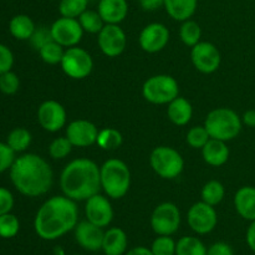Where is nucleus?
<instances>
[{
	"label": "nucleus",
	"instance_id": "28",
	"mask_svg": "<svg viewBox=\"0 0 255 255\" xmlns=\"http://www.w3.org/2000/svg\"><path fill=\"white\" fill-rule=\"evenodd\" d=\"M31 133L26 128L17 127V128L10 131V133L7 134L6 143L15 153H17V152L26 151L30 144H31Z\"/></svg>",
	"mask_w": 255,
	"mask_h": 255
},
{
	"label": "nucleus",
	"instance_id": "24",
	"mask_svg": "<svg viewBox=\"0 0 255 255\" xmlns=\"http://www.w3.org/2000/svg\"><path fill=\"white\" fill-rule=\"evenodd\" d=\"M198 0H164V9L167 14L176 21L189 20L196 12Z\"/></svg>",
	"mask_w": 255,
	"mask_h": 255
},
{
	"label": "nucleus",
	"instance_id": "35",
	"mask_svg": "<svg viewBox=\"0 0 255 255\" xmlns=\"http://www.w3.org/2000/svg\"><path fill=\"white\" fill-rule=\"evenodd\" d=\"M187 143L194 149H202L211 139L208 131L204 126H194L187 132Z\"/></svg>",
	"mask_w": 255,
	"mask_h": 255
},
{
	"label": "nucleus",
	"instance_id": "17",
	"mask_svg": "<svg viewBox=\"0 0 255 255\" xmlns=\"http://www.w3.org/2000/svg\"><path fill=\"white\" fill-rule=\"evenodd\" d=\"M97 129L96 125L89 120H75L66 127V137L74 147H90L96 143Z\"/></svg>",
	"mask_w": 255,
	"mask_h": 255
},
{
	"label": "nucleus",
	"instance_id": "44",
	"mask_svg": "<svg viewBox=\"0 0 255 255\" xmlns=\"http://www.w3.org/2000/svg\"><path fill=\"white\" fill-rule=\"evenodd\" d=\"M144 11H156L164 6V0H138Z\"/></svg>",
	"mask_w": 255,
	"mask_h": 255
},
{
	"label": "nucleus",
	"instance_id": "47",
	"mask_svg": "<svg viewBox=\"0 0 255 255\" xmlns=\"http://www.w3.org/2000/svg\"><path fill=\"white\" fill-rule=\"evenodd\" d=\"M125 255H153L151 248H146V247H134V248L129 249L126 252Z\"/></svg>",
	"mask_w": 255,
	"mask_h": 255
},
{
	"label": "nucleus",
	"instance_id": "19",
	"mask_svg": "<svg viewBox=\"0 0 255 255\" xmlns=\"http://www.w3.org/2000/svg\"><path fill=\"white\" fill-rule=\"evenodd\" d=\"M97 11L105 24L120 25L128 14V2L127 0H100Z\"/></svg>",
	"mask_w": 255,
	"mask_h": 255
},
{
	"label": "nucleus",
	"instance_id": "42",
	"mask_svg": "<svg viewBox=\"0 0 255 255\" xmlns=\"http://www.w3.org/2000/svg\"><path fill=\"white\" fill-rule=\"evenodd\" d=\"M15 199L9 189L0 187V216L10 213L14 208Z\"/></svg>",
	"mask_w": 255,
	"mask_h": 255
},
{
	"label": "nucleus",
	"instance_id": "16",
	"mask_svg": "<svg viewBox=\"0 0 255 255\" xmlns=\"http://www.w3.org/2000/svg\"><path fill=\"white\" fill-rule=\"evenodd\" d=\"M114 208L107 197L97 193L89 198L85 204V216L86 219L96 226L105 228L114 221Z\"/></svg>",
	"mask_w": 255,
	"mask_h": 255
},
{
	"label": "nucleus",
	"instance_id": "18",
	"mask_svg": "<svg viewBox=\"0 0 255 255\" xmlns=\"http://www.w3.org/2000/svg\"><path fill=\"white\" fill-rule=\"evenodd\" d=\"M75 241L87 252H97L102 249V242H104L105 232L104 228L91 223L86 219L80 223L74 229Z\"/></svg>",
	"mask_w": 255,
	"mask_h": 255
},
{
	"label": "nucleus",
	"instance_id": "36",
	"mask_svg": "<svg viewBox=\"0 0 255 255\" xmlns=\"http://www.w3.org/2000/svg\"><path fill=\"white\" fill-rule=\"evenodd\" d=\"M72 143L69 141L66 136L57 137L50 143L49 146V154L54 159H64L71 153Z\"/></svg>",
	"mask_w": 255,
	"mask_h": 255
},
{
	"label": "nucleus",
	"instance_id": "14",
	"mask_svg": "<svg viewBox=\"0 0 255 255\" xmlns=\"http://www.w3.org/2000/svg\"><path fill=\"white\" fill-rule=\"evenodd\" d=\"M66 110L55 100L44 101L37 109V121L47 132H57L66 125Z\"/></svg>",
	"mask_w": 255,
	"mask_h": 255
},
{
	"label": "nucleus",
	"instance_id": "45",
	"mask_svg": "<svg viewBox=\"0 0 255 255\" xmlns=\"http://www.w3.org/2000/svg\"><path fill=\"white\" fill-rule=\"evenodd\" d=\"M247 244L251 248V251H253L255 253V221L251 222V226L247 229Z\"/></svg>",
	"mask_w": 255,
	"mask_h": 255
},
{
	"label": "nucleus",
	"instance_id": "46",
	"mask_svg": "<svg viewBox=\"0 0 255 255\" xmlns=\"http://www.w3.org/2000/svg\"><path fill=\"white\" fill-rule=\"evenodd\" d=\"M242 122H243V125H246V126L254 128L255 127V110H248V111L244 112V115L242 116Z\"/></svg>",
	"mask_w": 255,
	"mask_h": 255
},
{
	"label": "nucleus",
	"instance_id": "31",
	"mask_svg": "<svg viewBox=\"0 0 255 255\" xmlns=\"http://www.w3.org/2000/svg\"><path fill=\"white\" fill-rule=\"evenodd\" d=\"M79 22L85 32L89 34H99L105 26V21L97 10L87 9L79 16Z\"/></svg>",
	"mask_w": 255,
	"mask_h": 255
},
{
	"label": "nucleus",
	"instance_id": "9",
	"mask_svg": "<svg viewBox=\"0 0 255 255\" xmlns=\"http://www.w3.org/2000/svg\"><path fill=\"white\" fill-rule=\"evenodd\" d=\"M181 226V212L172 202H163L153 209L151 216L152 231L157 236H173Z\"/></svg>",
	"mask_w": 255,
	"mask_h": 255
},
{
	"label": "nucleus",
	"instance_id": "11",
	"mask_svg": "<svg viewBox=\"0 0 255 255\" xmlns=\"http://www.w3.org/2000/svg\"><path fill=\"white\" fill-rule=\"evenodd\" d=\"M54 41L64 47L77 46L84 36V29L80 25L79 19L61 16L55 20L50 26Z\"/></svg>",
	"mask_w": 255,
	"mask_h": 255
},
{
	"label": "nucleus",
	"instance_id": "22",
	"mask_svg": "<svg viewBox=\"0 0 255 255\" xmlns=\"http://www.w3.org/2000/svg\"><path fill=\"white\" fill-rule=\"evenodd\" d=\"M202 156L204 162L209 166L221 167L228 161L229 148L224 141L211 138L202 148Z\"/></svg>",
	"mask_w": 255,
	"mask_h": 255
},
{
	"label": "nucleus",
	"instance_id": "48",
	"mask_svg": "<svg viewBox=\"0 0 255 255\" xmlns=\"http://www.w3.org/2000/svg\"><path fill=\"white\" fill-rule=\"evenodd\" d=\"M55 253H56V255H66L64 253V251H62L61 248H56L55 249Z\"/></svg>",
	"mask_w": 255,
	"mask_h": 255
},
{
	"label": "nucleus",
	"instance_id": "13",
	"mask_svg": "<svg viewBox=\"0 0 255 255\" xmlns=\"http://www.w3.org/2000/svg\"><path fill=\"white\" fill-rule=\"evenodd\" d=\"M97 44L102 54L107 57H117L125 51L127 37L124 29L117 24H105L99 32Z\"/></svg>",
	"mask_w": 255,
	"mask_h": 255
},
{
	"label": "nucleus",
	"instance_id": "49",
	"mask_svg": "<svg viewBox=\"0 0 255 255\" xmlns=\"http://www.w3.org/2000/svg\"><path fill=\"white\" fill-rule=\"evenodd\" d=\"M50 1H60V0H50Z\"/></svg>",
	"mask_w": 255,
	"mask_h": 255
},
{
	"label": "nucleus",
	"instance_id": "29",
	"mask_svg": "<svg viewBox=\"0 0 255 255\" xmlns=\"http://www.w3.org/2000/svg\"><path fill=\"white\" fill-rule=\"evenodd\" d=\"M224 196H226L224 186L219 181H216V179L207 182L201 192L202 201L211 204V206L213 207L218 206V204L224 199Z\"/></svg>",
	"mask_w": 255,
	"mask_h": 255
},
{
	"label": "nucleus",
	"instance_id": "43",
	"mask_svg": "<svg viewBox=\"0 0 255 255\" xmlns=\"http://www.w3.org/2000/svg\"><path fill=\"white\" fill-rule=\"evenodd\" d=\"M207 255H234V252L229 244L224 242H217L209 247Z\"/></svg>",
	"mask_w": 255,
	"mask_h": 255
},
{
	"label": "nucleus",
	"instance_id": "23",
	"mask_svg": "<svg viewBox=\"0 0 255 255\" xmlns=\"http://www.w3.org/2000/svg\"><path fill=\"white\" fill-rule=\"evenodd\" d=\"M167 115L169 121L176 126H186L193 116V107L191 102L184 97H176L167 107Z\"/></svg>",
	"mask_w": 255,
	"mask_h": 255
},
{
	"label": "nucleus",
	"instance_id": "5",
	"mask_svg": "<svg viewBox=\"0 0 255 255\" xmlns=\"http://www.w3.org/2000/svg\"><path fill=\"white\" fill-rule=\"evenodd\" d=\"M242 117L234 110L228 107H219L212 110L206 117L204 127L211 138L228 142L237 138L242 131Z\"/></svg>",
	"mask_w": 255,
	"mask_h": 255
},
{
	"label": "nucleus",
	"instance_id": "12",
	"mask_svg": "<svg viewBox=\"0 0 255 255\" xmlns=\"http://www.w3.org/2000/svg\"><path fill=\"white\" fill-rule=\"evenodd\" d=\"M191 60L193 66L202 74H213L219 69L222 62L218 47L208 41H199L191 50Z\"/></svg>",
	"mask_w": 255,
	"mask_h": 255
},
{
	"label": "nucleus",
	"instance_id": "30",
	"mask_svg": "<svg viewBox=\"0 0 255 255\" xmlns=\"http://www.w3.org/2000/svg\"><path fill=\"white\" fill-rule=\"evenodd\" d=\"M179 36H181L182 42L189 47H193L194 45L201 41L202 29L199 24L194 20H186L182 22L181 29H179Z\"/></svg>",
	"mask_w": 255,
	"mask_h": 255
},
{
	"label": "nucleus",
	"instance_id": "27",
	"mask_svg": "<svg viewBox=\"0 0 255 255\" xmlns=\"http://www.w3.org/2000/svg\"><path fill=\"white\" fill-rule=\"evenodd\" d=\"M206 246L197 237H182L176 244V255H207Z\"/></svg>",
	"mask_w": 255,
	"mask_h": 255
},
{
	"label": "nucleus",
	"instance_id": "26",
	"mask_svg": "<svg viewBox=\"0 0 255 255\" xmlns=\"http://www.w3.org/2000/svg\"><path fill=\"white\" fill-rule=\"evenodd\" d=\"M122 142H124V137L121 132L112 127H107L99 131L96 139L97 146L105 151H114V149L120 148Z\"/></svg>",
	"mask_w": 255,
	"mask_h": 255
},
{
	"label": "nucleus",
	"instance_id": "34",
	"mask_svg": "<svg viewBox=\"0 0 255 255\" xmlns=\"http://www.w3.org/2000/svg\"><path fill=\"white\" fill-rule=\"evenodd\" d=\"M20 231V222L16 216L6 213L0 216V238L10 239L17 236Z\"/></svg>",
	"mask_w": 255,
	"mask_h": 255
},
{
	"label": "nucleus",
	"instance_id": "37",
	"mask_svg": "<svg viewBox=\"0 0 255 255\" xmlns=\"http://www.w3.org/2000/svg\"><path fill=\"white\" fill-rule=\"evenodd\" d=\"M176 244L171 236H158L151 246L153 255H176Z\"/></svg>",
	"mask_w": 255,
	"mask_h": 255
},
{
	"label": "nucleus",
	"instance_id": "10",
	"mask_svg": "<svg viewBox=\"0 0 255 255\" xmlns=\"http://www.w3.org/2000/svg\"><path fill=\"white\" fill-rule=\"evenodd\" d=\"M188 226L194 233L208 234L216 229L218 224V214L213 206L201 201L194 203L187 213Z\"/></svg>",
	"mask_w": 255,
	"mask_h": 255
},
{
	"label": "nucleus",
	"instance_id": "2",
	"mask_svg": "<svg viewBox=\"0 0 255 255\" xmlns=\"http://www.w3.org/2000/svg\"><path fill=\"white\" fill-rule=\"evenodd\" d=\"M10 171V181L16 191L26 197L46 194L54 183V172L46 159L35 153L16 157Z\"/></svg>",
	"mask_w": 255,
	"mask_h": 255
},
{
	"label": "nucleus",
	"instance_id": "4",
	"mask_svg": "<svg viewBox=\"0 0 255 255\" xmlns=\"http://www.w3.org/2000/svg\"><path fill=\"white\" fill-rule=\"evenodd\" d=\"M101 188L111 199L125 197L131 187V171L124 161L110 158L100 167Z\"/></svg>",
	"mask_w": 255,
	"mask_h": 255
},
{
	"label": "nucleus",
	"instance_id": "20",
	"mask_svg": "<svg viewBox=\"0 0 255 255\" xmlns=\"http://www.w3.org/2000/svg\"><path fill=\"white\" fill-rule=\"evenodd\" d=\"M234 207L242 218L249 222L255 221V187L239 188L234 196Z\"/></svg>",
	"mask_w": 255,
	"mask_h": 255
},
{
	"label": "nucleus",
	"instance_id": "8",
	"mask_svg": "<svg viewBox=\"0 0 255 255\" xmlns=\"http://www.w3.org/2000/svg\"><path fill=\"white\" fill-rule=\"evenodd\" d=\"M60 65L65 75L74 80L86 79L94 70L92 56L89 51L79 46L67 47Z\"/></svg>",
	"mask_w": 255,
	"mask_h": 255
},
{
	"label": "nucleus",
	"instance_id": "25",
	"mask_svg": "<svg viewBox=\"0 0 255 255\" xmlns=\"http://www.w3.org/2000/svg\"><path fill=\"white\" fill-rule=\"evenodd\" d=\"M36 30L35 22L26 14H17L9 22V31L16 40H30Z\"/></svg>",
	"mask_w": 255,
	"mask_h": 255
},
{
	"label": "nucleus",
	"instance_id": "15",
	"mask_svg": "<svg viewBox=\"0 0 255 255\" xmlns=\"http://www.w3.org/2000/svg\"><path fill=\"white\" fill-rule=\"evenodd\" d=\"M169 41V30L161 22H151L142 29L138 42L143 51L156 54L163 50Z\"/></svg>",
	"mask_w": 255,
	"mask_h": 255
},
{
	"label": "nucleus",
	"instance_id": "39",
	"mask_svg": "<svg viewBox=\"0 0 255 255\" xmlns=\"http://www.w3.org/2000/svg\"><path fill=\"white\" fill-rule=\"evenodd\" d=\"M15 152L7 146V143L0 142V173L9 171L15 161Z\"/></svg>",
	"mask_w": 255,
	"mask_h": 255
},
{
	"label": "nucleus",
	"instance_id": "38",
	"mask_svg": "<svg viewBox=\"0 0 255 255\" xmlns=\"http://www.w3.org/2000/svg\"><path fill=\"white\" fill-rule=\"evenodd\" d=\"M20 87V80L11 70L0 75V91L4 95L16 94Z\"/></svg>",
	"mask_w": 255,
	"mask_h": 255
},
{
	"label": "nucleus",
	"instance_id": "1",
	"mask_svg": "<svg viewBox=\"0 0 255 255\" xmlns=\"http://www.w3.org/2000/svg\"><path fill=\"white\" fill-rule=\"evenodd\" d=\"M79 223L76 202L66 196H55L41 204L34 219V229L44 241H56L74 231Z\"/></svg>",
	"mask_w": 255,
	"mask_h": 255
},
{
	"label": "nucleus",
	"instance_id": "33",
	"mask_svg": "<svg viewBox=\"0 0 255 255\" xmlns=\"http://www.w3.org/2000/svg\"><path fill=\"white\" fill-rule=\"evenodd\" d=\"M64 46L57 44L56 41L51 40L47 44H45L41 49L39 50V55L44 62L49 65H57L61 62L62 56H64Z\"/></svg>",
	"mask_w": 255,
	"mask_h": 255
},
{
	"label": "nucleus",
	"instance_id": "32",
	"mask_svg": "<svg viewBox=\"0 0 255 255\" xmlns=\"http://www.w3.org/2000/svg\"><path fill=\"white\" fill-rule=\"evenodd\" d=\"M89 0H60L59 11L61 16L79 19L80 15L89 9Z\"/></svg>",
	"mask_w": 255,
	"mask_h": 255
},
{
	"label": "nucleus",
	"instance_id": "21",
	"mask_svg": "<svg viewBox=\"0 0 255 255\" xmlns=\"http://www.w3.org/2000/svg\"><path fill=\"white\" fill-rule=\"evenodd\" d=\"M128 247V238L124 229L119 227L110 228L105 232L102 251L105 255H125Z\"/></svg>",
	"mask_w": 255,
	"mask_h": 255
},
{
	"label": "nucleus",
	"instance_id": "7",
	"mask_svg": "<svg viewBox=\"0 0 255 255\" xmlns=\"http://www.w3.org/2000/svg\"><path fill=\"white\" fill-rule=\"evenodd\" d=\"M142 95L153 105H168L179 96V85L169 75H154L144 81Z\"/></svg>",
	"mask_w": 255,
	"mask_h": 255
},
{
	"label": "nucleus",
	"instance_id": "6",
	"mask_svg": "<svg viewBox=\"0 0 255 255\" xmlns=\"http://www.w3.org/2000/svg\"><path fill=\"white\" fill-rule=\"evenodd\" d=\"M149 164L154 173L163 179H174L184 169V159L173 147L158 146L151 152Z\"/></svg>",
	"mask_w": 255,
	"mask_h": 255
},
{
	"label": "nucleus",
	"instance_id": "3",
	"mask_svg": "<svg viewBox=\"0 0 255 255\" xmlns=\"http://www.w3.org/2000/svg\"><path fill=\"white\" fill-rule=\"evenodd\" d=\"M60 187L67 198L75 202H86L101 189L100 167L89 158L74 159L62 169Z\"/></svg>",
	"mask_w": 255,
	"mask_h": 255
},
{
	"label": "nucleus",
	"instance_id": "40",
	"mask_svg": "<svg viewBox=\"0 0 255 255\" xmlns=\"http://www.w3.org/2000/svg\"><path fill=\"white\" fill-rule=\"evenodd\" d=\"M52 36H51V31H50V27H39V29L35 30V32L32 34V36L30 37L29 41L31 42L32 47L35 50L39 51L45 44H47L49 41H51Z\"/></svg>",
	"mask_w": 255,
	"mask_h": 255
},
{
	"label": "nucleus",
	"instance_id": "41",
	"mask_svg": "<svg viewBox=\"0 0 255 255\" xmlns=\"http://www.w3.org/2000/svg\"><path fill=\"white\" fill-rule=\"evenodd\" d=\"M14 65V54L4 44H0V75L11 70Z\"/></svg>",
	"mask_w": 255,
	"mask_h": 255
}]
</instances>
